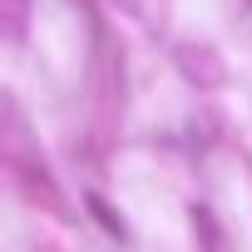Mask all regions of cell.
Segmentation results:
<instances>
[{"label":"cell","mask_w":252,"mask_h":252,"mask_svg":"<svg viewBox=\"0 0 252 252\" xmlns=\"http://www.w3.org/2000/svg\"><path fill=\"white\" fill-rule=\"evenodd\" d=\"M178 64H183V74H188L193 84H203V89H218V84L227 79L222 60H218L208 45H178Z\"/></svg>","instance_id":"1"},{"label":"cell","mask_w":252,"mask_h":252,"mask_svg":"<svg viewBox=\"0 0 252 252\" xmlns=\"http://www.w3.org/2000/svg\"><path fill=\"white\" fill-rule=\"evenodd\" d=\"M89 213L99 218V227H104L109 237H129V227H124V218H119V213H114V208H109L104 198H89Z\"/></svg>","instance_id":"2"},{"label":"cell","mask_w":252,"mask_h":252,"mask_svg":"<svg viewBox=\"0 0 252 252\" xmlns=\"http://www.w3.org/2000/svg\"><path fill=\"white\" fill-rule=\"evenodd\" d=\"M25 5H30V0H0V10H5V35L25 30Z\"/></svg>","instance_id":"3"},{"label":"cell","mask_w":252,"mask_h":252,"mask_svg":"<svg viewBox=\"0 0 252 252\" xmlns=\"http://www.w3.org/2000/svg\"><path fill=\"white\" fill-rule=\"evenodd\" d=\"M193 222H198V232L208 237V247H213V252H222V242H218V222H213V213H208V208H193Z\"/></svg>","instance_id":"4"}]
</instances>
